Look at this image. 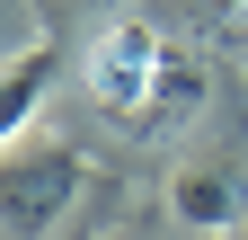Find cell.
<instances>
[{
    "label": "cell",
    "instance_id": "6da1fadb",
    "mask_svg": "<svg viewBox=\"0 0 248 240\" xmlns=\"http://www.w3.org/2000/svg\"><path fill=\"white\" fill-rule=\"evenodd\" d=\"M204 98H213L204 45L169 36L151 9H124V18L98 27V45H89V107H98L107 125L160 142V134H177V125H195Z\"/></svg>",
    "mask_w": 248,
    "mask_h": 240
},
{
    "label": "cell",
    "instance_id": "277c9868",
    "mask_svg": "<svg viewBox=\"0 0 248 240\" xmlns=\"http://www.w3.org/2000/svg\"><path fill=\"white\" fill-rule=\"evenodd\" d=\"M45 89H53V53L27 36V45L9 53V80H0V134H9V142H27V125H36V107H45Z\"/></svg>",
    "mask_w": 248,
    "mask_h": 240
},
{
    "label": "cell",
    "instance_id": "7a4b0ae2",
    "mask_svg": "<svg viewBox=\"0 0 248 240\" xmlns=\"http://www.w3.org/2000/svg\"><path fill=\"white\" fill-rule=\"evenodd\" d=\"M80 187H89V160L71 142H45V134L9 142L0 152V240H53Z\"/></svg>",
    "mask_w": 248,
    "mask_h": 240
},
{
    "label": "cell",
    "instance_id": "3957f363",
    "mask_svg": "<svg viewBox=\"0 0 248 240\" xmlns=\"http://www.w3.org/2000/svg\"><path fill=\"white\" fill-rule=\"evenodd\" d=\"M169 214L186 231H204V240H222L248 223V169L239 160H177L169 169Z\"/></svg>",
    "mask_w": 248,
    "mask_h": 240
}]
</instances>
